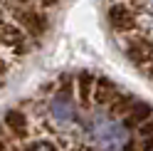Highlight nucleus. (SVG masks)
<instances>
[{"label": "nucleus", "mask_w": 153, "mask_h": 151, "mask_svg": "<svg viewBox=\"0 0 153 151\" xmlns=\"http://www.w3.org/2000/svg\"><path fill=\"white\" fill-rule=\"evenodd\" d=\"M5 10L22 30L32 37L35 45L45 40V35L50 32V10H42L35 3H20V0H5Z\"/></svg>", "instance_id": "2"}, {"label": "nucleus", "mask_w": 153, "mask_h": 151, "mask_svg": "<svg viewBox=\"0 0 153 151\" xmlns=\"http://www.w3.org/2000/svg\"><path fill=\"white\" fill-rule=\"evenodd\" d=\"M133 102H136V97L121 89V92L116 94V99H114L111 104H109V109H106V111H109L111 117H116V119H123V117H126V111H128V107L133 104Z\"/></svg>", "instance_id": "10"}, {"label": "nucleus", "mask_w": 153, "mask_h": 151, "mask_svg": "<svg viewBox=\"0 0 153 151\" xmlns=\"http://www.w3.org/2000/svg\"><path fill=\"white\" fill-rule=\"evenodd\" d=\"M136 136H138L141 141H143V139H151V136H153V117H151V119H146V121H143V124L136 129Z\"/></svg>", "instance_id": "12"}, {"label": "nucleus", "mask_w": 153, "mask_h": 151, "mask_svg": "<svg viewBox=\"0 0 153 151\" xmlns=\"http://www.w3.org/2000/svg\"><path fill=\"white\" fill-rule=\"evenodd\" d=\"M3 82H5V74H3V72H0V84H3Z\"/></svg>", "instance_id": "16"}, {"label": "nucleus", "mask_w": 153, "mask_h": 151, "mask_svg": "<svg viewBox=\"0 0 153 151\" xmlns=\"http://www.w3.org/2000/svg\"><path fill=\"white\" fill-rule=\"evenodd\" d=\"M82 126L89 131L94 151H126L131 146V131L123 126V121L111 114H91L82 117Z\"/></svg>", "instance_id": "1"}, {"label": "nucleus", "mask_w": 153, "mask_h": 151, "mask_svg": "<svg viewBox=\"0 0 153 151\" xmlns=\"http://www.w3.org/2000/svg\"><path fill=\"white\" fill-rule=\"evenodd\" d=\"M153 117V107L148 104V102H141V99H136L133 104L128 107V111H126V117H123L121 121H123V126H126L128 131H136L146 119H151Z\"/></svg>", "instance_id": "9"}, {"label": "nucleus", "mask_w": 153, "mask_h": 151, "mask_svg": "<svg viewBox=\"0 0 153 151\" xmlns=\"http://www.w3.org/2000/svg\"><path fill=\"white\" fill-rule=\"evenodd\" d=\"M47 114H50V119L54 121L57 129H69L74 124H82L79 102H76L74 92L54 89V94L47 99Z\"/></svg>", "instance_id": "4"}, {"label": "nucleus", "mask_w": 153, "mask_h": 151, "mask_svg": "<svg viewBox=\"0 0 153 151\" xmlns=\"http://www.w3.org/2000/svg\"><path fill=\"white\" fill-rule=\"evenodd\" d=\"M141 72H143V77H146L148 82H153V60H151V62H148V64H146V67H143Z\"/></svg>", "instance_id": "14"}, {"label": "nucleus", "mask_w": 153, "mask_h": 151, "mask_svg": "<svg viewBox=\"0 0 153 151\" xmlns=\"http://www.w3.org/2000/svg\"><path fill=\"white\" fill-rule=\"evenodd\" d=\"M148 17H151V25H153V7H151V13H148Z\"/></svg>", "instance_id": "15"}, {"label": "nucleus", "mask_w": 153, "mask_h": 151, "mask_svg": "<svg viewBox=\"0 0 153 151\" xmlns=\"http://www.w3.org/2000/svg\"><path fill=\"white\" fill-rule=\"evenodd\" d=\"M0 124L5 126V131H7L15 141H22V144H25V141L32 139V119H30V114H27L22 107H10V109H5Z\"/></svg>", "instance_id": "6"}, {"label": "nucleus", "mask_w": 153, "mask_h": 151, "mask_svg": "<svg viewBox=\"0 0 153 151\" xmlns=\"http://www.w3.org/2000/svg\"><path fill=\"white\" fill-rule=\"evenodd\" d=\"M141 15L143 10L136 7V0H114L106 7V22L119 37L141 32Z\"/></svg>", "instance_id": "3"}, {"label": "nucleus", "mask_w": 153, "mask_h": 151, "mask_svg": "<svg viewBox=\"0 0 153 151\" xmlns=\"http://www.w3.org/2000/svg\"><path fill=\"white\" fill-rule=\"evenodd\" d=\"M94 87H97V74H94V72H79L74 77V94H76L79 107H84V109L91 107Z\"/></svg>", "instance_id": "8"}, {"label": "nucleus", "mask_w": 153, "mask_h": 151, "mask_svg": "<svg viewBox=\"0 0 153 151\" xmlns=\"http://www.w3.org/2000/svg\"><path fill=\"white\" fill-rule=\"evenodd\" d=\"M30 3H35V5H40L42 10H54V7L59 5L62 0H30Z\"/></svg>", "instance_id": "13"}, {"label": "nucleus", "mask_w": 153, "mask_h": 151, "mask_svg": "<svg viewBox=\"0 0 153 151\" xmlns=\"http://www.w3.org/2000/svg\"><path fill=\"white\" fill-rule=\"evenodd\" d=\"M121 50H123V57H126L133 67L143 70L153 60V35L143 32V30L133 32V35H126L121 40Z\"/></svg>", "instance_id": "5"}, {"label": "nucleus", "mask_w": 153, "mask_h": 151, "mask_svg": "<svg viewBox=\"0 0 153 151\" xmlns=\"http://www.w3.org/2000/svg\"><path fill=\"white\" fill-rule=\"evenodd\" d=\"M143 3H148V5H151V7H153V0H143Z\"/></svg>", "instance_id": "17"}, {"label": "nucleus", "mask_w": 153, "mask_h": 151, "mask_svg": "<svg viewBox=\"0 0 153 151\" xmlns=\"http://www.w3.org/2000/svg\"><path fill=\"white\" fill-rule=\"evenodd\" d=\"M119 84L109 79V77H101V74H97V87H94V99H91V107L97 109H109V104L114 99H116L119 94Z\"/></svg>", "instance_id": "7"}, {"label": "nucleus", "mask_w": 153, "mask_h": 151, "mask_svg": "<svg viewBox=\"0 0 153 151\" xmlns=\"http://www.w3.org/2000/svg\"><path fill=\"white\" fill-rule=\"evenodd\" d=\"M0 151H20V146H17V141L5 131V126L0 124Z\"/></svg>", "instance_id": "11"}]
</instances>
